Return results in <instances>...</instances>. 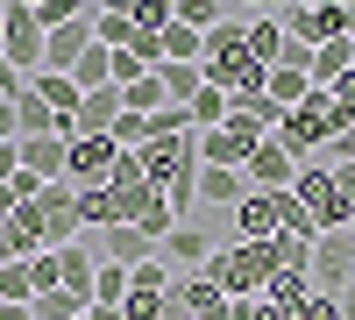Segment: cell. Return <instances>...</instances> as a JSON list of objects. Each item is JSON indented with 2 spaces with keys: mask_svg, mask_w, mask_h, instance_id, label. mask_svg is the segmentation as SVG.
<instances>
[{
  "mask_svg": "<svg viewBox=\"0 0 355 320\" xmlns=\"http://www.w3.org/2000/svg\"><path fill=\"white\" fill-rule=\"evenodd\" d=\"M270 271H277L270 242H220V249H214V264H206V278H214L227 299H256L263 285H270Z\"/></svg>",
  "mask_w": 355,
  "mask_h": 320,
  "instance_id": "6da1fadb",
  "label": "cell"
},
{
  "mask_svg": "<svg viewBox=\"0 0 355 320\" xmlns=\"http://www.w3.org/2000/svg\"><path fill=\"white\" fill-rule=\"evenodd\" d=\"M291 192H299V207L320 221V235H327V228H348V199H341V185H334V164H327V157H320V164H299Z\"/></svg>",
  "mask_w": 355,
  "mask_h": 320,
  "instance_id": "7a4b0ae2",
  "label": "cell"
},
{
  "mask_svg": "<svg viewBox=\"0 0 355 320\" xmlns=\"http://www.w3.org/2000/svg\"><path fill=\"white\" fill-rule=\"evenodd\" d=\"M256 142H263V128L249 121L242 107H227V121L199 135V164H227V171H242V164L256 157Z\"/></svg>",
  "mask_w": 355,
  "mask_h": 320,
  "instance_id": "3957f363",
  "label": "cell"
},
{
  "mask_svg": "<svg viewBox=\"0 0 355 320\" xmlns=\"http://www.w3.org/2000/svg\"><path fill=\"white\" fill-rule=\"evenodd\" d=\"M36 207H43V249H64L85 235V214H78V185L71 178H50L36 192Z\"/></svg>",
  "mask_w": 355,
  "mask_h": 320,
  "instance_id": "277c9868",
  "label": "cell"
},
{
  "mask_svg": "<svg viewBox=\"0 0 355 320\" xmlns=\"http://www.w3.org/2000/svg\"><path fill=\"white\" fill-rule=\"evenodd\" d=\"M355 278V228H327V235L313 242V292H334Z\"/></svg>",
  "mask_w": 355,
  "mask_h": 320,
  "instance_id": "5b68a950",
  "label": "cell"
},
{
  "mask_svg": "<svg viewBox=\"0 0 355 320\" xmlns=\"http://www.w3.org/2000/svg\"><path fill=\"white\" fill-rule=\"evenodd\" d=\"M277 235H284V192H242L234 242H277Z\"/></svg>",
  "mask_w": 355,
  "mask_h": 320,
  "instance_id": "8992f818",
  "label": "cell"
},
{
  "mask_svg": "<svg viewBox=\"0 0 355 320\" xmlns=\"http://www.w3.org/2000/svg\"><path fill=\"white\" fill-rule=\"evenodd\" d=\"M214 249H220V242H214V235H206V228H199V221H178V228H171V235L157 242V256H164V264H171L178 278H192V271H206V264H214Z\"/></svg>",
  "mask_w": 355,
  "mask_h": 320,
  "instance_id": "52a82bcc",
  "label": "cell"
},
{
  "mask_svg": "<svg viewBox=\"0 0 355 320\" xmlns=\"http://www.w3.org/2000/svg\"><path fill=\"white\" fill-rule=\"evenodd\" d=\"M114 164H121V142H114V135H71V171H64V178L71 185H107Z\"/></svg>",
  "mask_w": 355,
  "mask_h": 320,
  "instance_id": "ba28073f",
  "label": "cell"
},
{
  "mask_svg": "<svg viewBox=\"0 0 355 320\" xmlns=\"http://www.w3.org/2000/svg\"><path fill=\"white\" fill-rule=\"evenodd\" d=\"M242 178H249V192H284L291 178H299V157H291L277 135H263V142H256V157L242 164Z\"/></svg>",
  "mask_w": 355,
  "mask_h": 320,
  "instance_id": "9c48e42d",
  "label": "cell"
},
{
  "mask_svg": "<svg viewBox=\"0 0 355 320\" xmlns=\"http://www.w3.org/2000/svg\"><path fill=\"white\" fill-rule=\"evenodd\" d=\"M171 299H178V320H234V299H227L206 271L178 278V292H171Z\"/></svg>",
  "mask_w": 355,
  "mask_h": 320,
  "instance_id": "30bf717a",
  "label": "cell"
},
{
  "mask_svg": "<svg viewBox=\"0 0 355 320\" xmlns=\"http://www.w3.org/2000/svg\"><path fill=\"white\" fill-rule=\"evenodd\" d=\"M93 249H100V264H128V271L157 256V242L142 235L135 221H114V228H100V235H93Z\"/></svg>",
  "mask_w": 355,
  "mask_h": 320,
  "instance_id": "8fae6325",
  "label": "cell"
},
{
  "mask_svg": "<svg viewBox=\"0 0 355 320\" xmlns=\"http://www.w3.org/2000/svg\"><path fill=\"white\" fill-rule=\"evenodd\" d=\"M128 114V100H121V85H100V93H85L78 100V121H71V135H114V121Z\"/></svg>",
  "mask_w": 355,
  "mask_h": 320,
  "instance_id": "7c38bea8",
  "label": "cell"
},
{
  "mask_svg": "<svg viewBox=\"0 0 355 320\" xmlns=\"http://www.w3.org/2000/svg\"><path fill=\"white\" fill-rule=\"evenodd\" d=\"M21 171H36V178H64L71 171V142L64 135H21Z\"/></svg>",
  "mask_w": 355,
  "mask_h": 320,
  "instance_id": "4fadbf2b",
  "label": "cell"
},
{
  "mask_svg": "<svg viewBox=\"0 0 355 320\" xmlns=\"http://www.w3.org/2000/svg\"><path fill=\"white\" fill-rule=\"evenodd\" d=\"M85 50H93V15L71 22V28H57V36H43V71H71Z\"/></svg>",
  "mask_w": 355,
  "mask_h": 320,
  "instance_id": "5bb4252c",
  "label": "cell"
},
{
  "mask_svg": "<svg viewBox=\"0 0 355 320\" xmlns=\"http://www.w3.org/2000/svg\"><path fill=\"white\" fill-rule=\"evenodd\" d=\"M242 192H249V178H242V171H227V164H199V199H206V207H242Z\"/></svg>",
  "mask_w": 355,
  "mask_h": 320,
  "instance_id": "9a60e30c",
  "label": "cell"
},
{
  "mask_svg": "<svg viewBox=\"0 0 355 320\" xmlns=\"http://www.w3.org/2000/svg\"><path fill=\"white\" fill-rule=\"evenodd\" d=\"M249 57L256 65H277L284 57V15H249Z\"/></svg>",
  "mask_w": 355,
  "mask_h": 320,
  "instance_id": "2e32d148",
  "label": "cell"
},
{
  "mask_svg": "<svg viewBox=\"0 0 355 320\" xmlns=\"http://www.w3.org/2000/svg\"><path fill=\"white\" fill-rule=\"evenodd\" d=\"M263 93H270V100H277V107L291 114V107H299V100L313 93V71H299V65H270V78H263Z\"/></svg>",
  "mask_w": 355,
  "mask_h": 320,
  "instance_id": "e0dca14e",
  "label": "cell"
},
{
  "mask_svg": "<svg viewBox=\"0 0 355 320\" xmlns=\"http://www.w3.org/2000/svg\"><path fill=\"white\" fill-rule=\"evenodd\" d=\"M15 128H21V135H57V128H64V114H57L43 93H21V100H15Z\"/></svg>",
  "mask_w": 355,
  "mask_h": 320,
  "instance_id": "ac0fdd59",
  "label": "cell"
},
{
  "mask_svg": "<svg viewBox=\"0 0 355 320\" xmlns=\"http://www.w3.org/2000/svg\"><path fill=\"white\" fill-rule=\"evenodd\" d=\"M135 228H142V235H150V242H164L171 235V228H178V207H171V192H142V207H135Z\"/></svg>",
  "mask_w": 355,
  "mask_h": 320,
  "instance_id": "d6986e66",
  "label": "cell"
},
{
  "mask_svg": "<svg viewBox=\"0 0 355 320\" xmlns=\"http://www.w3.org/2000/svg\"><path fill=\"white\" fill-rule=\"evenodd\" d=\"M341 71H355V36H334L313 50V85H334Z\"/></svg>",
  "mask_w": 355,
  "mask_h": 320,
  "instance_id": "ffe728a7",
  "label": "cell"
},
{
  "mask_svg": "<svg viewBox=\"0 0 355 320\" xmlns=\"http://www.w3.org/2000/svg\"><path fill=\"white\" fill-rule=\"evenodd\" d=\"M306 292H313V271H270V285H263L256 299H270V306H291V313H299Z\"/></svg>",
  "mask_w": 355,
  "mask_h": 320,
  "instance_id": "44dd1931",
  "label": "cell"
},
{
  "mask_svg": "<svg viewBox=\"0 0 355 320\" xmlns=\"http://www.w3.org/2000/svg\"><path fill=\"white\" fill-rule=\"evenodd\" d=\"M157 78H164V100L192 107V100H199V85H206V65H157Z\"/></svg>",
  "mask_w": 355,
  "mask_h": 320,
  "instance_id": "7402d4cb",
  "label": "cell"
},
{
  "mask_svg": "<svg viewBox=\"0 0 355 320\" xmlns=\"http://www.w3.org/2000/svg\"><path fill=\"white\" fill-rule=\"evenodd\" d=\"M164 65H206V36L185 28V22H171L164 28Z\"/></svg>",
  "mask_w": 355,
  "mask_h": 320,
  "instance_id": "603a6c76",
  "label": "cell"
},
{
  "mask_svg": "<svg viewBox=\"0 0 355 320\" xmlns=\"http://www.w3.org/2000/svg\"><path fill=\"white\" fill-rule=\"evenodd\" d=\"M71 78H78V93H100V85H114V50H107V43H93V50L71 65Z\"/></svg>",
  "mask_w": 355,
  "mask_h": 320,
  "instance_id": "cb8c5ba5",
  "label": "cell"
},
{
  "mask_svg": "<svg viewBox=\"0 0 355 320\" xmlns=\"http://www.w3.org/2000/svg\"><path fill=\"white\" fill-rule=\"evenodd\" d=\"M93 43L128 50V43H135V15H121V8H93Z\"/></svg>",
  "mask_w": 355,
  "mask_h": 320,
  "instance_id": "d4e9b609",
  "label": "cell"
},
{
  "mask_svg": "<svg viewBox=\"0 0 355 320\" xmlns=\"http://www.w3.org/2000/svg\"><path fill=\"white\" fill-rule=\"evenodd\" d=\"M0 299H15V306H28V299H36V278H28V256H0Z\"/></svg>",
  "mask_w": 355,
  "mask_h": 320,
  "instance_id": "484cf974",
  "label": "cell"
},
{
  "mask_svg": "<svg viewBox=\"0 0 355 320\" xmlns=\"http://www.w3.org/2000/svg\"><path fill=\"white\" fill-rule=\"evenodd\" d=\"M227 107H234V100L220 93V85H199V100H192L185 114H192V128L206 135V128H220V121H227Z\"/></svg>",
  "mask_w": 355,
  "mask_h": 320,
  "instance_id": "4316f807",
  "label": "cell"
},
{
  "mask_svg": "<svg viewBox=\"0 0 355 320\" xmlns=\"http://www.w3.org/2000/svg\"><path fill=\"white\" fill-rule=\"evenodd\" d=\"M121 100H128V114H157V107H164V78H157V71L128 78V85H121Z\"/></svg>",
  "mask_w": 355,
  "mask_h": 320,
  "instance_id": "83f0119b",
  "label": "cell"
},
{
  "mask_svg": "<svg viewBox=\"0 0 355 320\" xmlns=\"http://www.w3.org/2000/svg\"><path fill=\"white\" fill-rule=\"evenodd\" d=\"M171 285H178V271L164 264V256H150V264L128 271V292H171Z\"/></svg>",
  "mask_w": 355,
  "mask_h": 320,
  "instance_id": "f1b7e54d",
  "label": "cell"
},
{
  "mask_svg": "<svg viewBox=\"0 0 355 320\" xmlns=\"http://www.w3.org/2000/svg\"><path fill=\"white\" fill-rule=\"evenodd\" d=\"M128 299V264H100L93 278V306H121Z\"/></svg>",
  "mask_w": 355,
  "mask_h": 320,
  "instance_id": "f546056e",
  "label": "cell"
},
{
  "mask_svg": "<svg viewBox=\"0 0 355 320\" xmlns=\"http://www.w3.org/2000/svg\"><path fill=\"white\" fill-rule=\"evenodd\" d=\"M28 306H36V320H78V313H85V306L64 292V285H57V292H36Z\"/></svg>",
  "mask_w": 355,
  "mask_h": 320,
  "instance_id": "4dcf8cb0",
  "label": "cell"
},
{
  "mask_svg": "<svg viewBox=\"0 0 355 320\" xmlns=\"http://www.w3.org/2000/svg\"><path fill=\"white\" fill-rule=\"evenodd\" d=\"M291 320H341V299L334 292H306V306L291 313Z\"/></svg>",
  "mask_w": 355,
  "mask_h": 320,
  "instance_id": "1f68e13d",
  "label": "cell"
},
{
  "mask_svg": "<svg viewBox=\"0 0 355 320\" xmlns=\"http://www.w3.org/2000/svg\"><path fill=\"white\" fill-rule=\"evenodd\" d=\"M327 164H355V114L341 121V135L327 142Z\"/></svg>",
  "mask_w": 355,
  "mask_h": 320,
  "instance_id": "d6a6232c",
  "label": "cell"
},
{
  "mask_svg": "<svg viewBox=\"0 0 355 320\" xmlns=\"http://www.w3.org/2000/svg\"><path fill=\"white\" fill-rule=\"evenodd\" d=\"M327 93H334V107H341V114H355V71H341Z\"/></svg>",
  "mask_w": 355,
  "mask_h": 320,
  "instance_id": "836d02e7",
  "label": "cell"
},
{
  "mask_svg": "<svg viewBox=\"0 0 355 320\" xmlns=\"http://www.w3.org/2000/svg\"><path fill=\"white\" fill-rule=\"evenodd\" d=\"M15 171H21V142H0V185H8Z\"/></svg>",
  "mask_w": 355,
  "mask_h": 320,
  "instance_id": "e575fe53",
  "label": "cell"
},
{
  "mask_svg": "<svg viewBox=\"0 0 355 320\" xmlns=\"http://www.w3.org/2000/svg\"><path fill=\"white\" fill-rule=\"evenodd\" d=\"M234 8H242V15H284L291 0H234Z\"/></svg>",
  "mask_w": 355,
  "mask_h": 320,
  "instance_id": "d590c367",
  "label": "cell"
},
{
  "mask_svg": "<svg viewBox=\"0 0 355 320\" xmlns=\"http://www.w3.org/2000/svg\"><path fill=\"white\" fill-rule=\"evenodd\" d=\"M0 142H21V128H15V100H0Z\"/></svg>",
  "mask_w": 355,
  "mask_h": 320,
  "instance_id": "8d00e7d4",
  "label": "cell"
},
{
  "mask_svg": "<svg viewBox=\"0 0 355 320\" xmlns=\"http://www.w3.org/2000/svg\"><path fill=\"white\" fill-rule=\"evenodd\" d=\"M334 185H341V199L355 207V164H334Z\"/></svg>",
  "mask_w": 355,
  "mask_h": 320,
  "instance_id": "74e56055",
  "label": "cell"
},
{
  "mask_svg": "<svg viewBox=\"0 0 355 320\" xmlns=\"http://www.w3.org/2000/svg\"><path fill=\"white\" fill-rule=\"evenodd\" d=\"M0 320H36V306H15V299H0Z\"/></svg>",
  "mask_w": 355,
  "mask_h": 320,
  "instance_id": "f35d334b",
  "label": "cell"
},
{
  "mask_svg": "<svg viewBox=\"0 0 355 320\" xmlns=\"http://www.w3.org/2000/svg\"><path fill=\"white\" fill-rule=\"evenodd\" d=\"M85 313H93V320H128L121 306H85Z\"/></svg>",
  "mask_w": 355,
  "mask_h": 320,
  "instance_id": "ab89813d",
  "label": "cell"
},
{
  "mask_svg": "<svg viewBox=\"0 0 355 320\" xmlns=\"http://www.w3.org/2000/svg\"><path fill=\"white\" fill-rule=\"evenodd\" d=\"M0 43H8V0H0Z\"/></svg>",
  "mask_w": 355,
  "mask_h": 320,
  "instance_id": "60d3db41",
  "label": "cell"
},
{
  "mask_svg": "<svg viewBox=\"0 0 355 320\" xmlns=\"http://www.w3.org/2000/svg\"><path fill=\"white\" fill-rule=\"evenodd\" d=\"M299 8H320V0H299Z\"/></svg>",
  "mask_w": 355,
  "mask_h": 320,
  "instance_id": "b9f144b4",
  "label": "cell"
},
{
  "mask_svg": "<svg viewBox=\"0 0 355 320\" xmlns=\"http://www.w3.org/2000/svg\"><path fill=\"white\" fill-rule=\"evenodd\" d=\"M341 8H348V15H355V0H341Z\"/></svg>",
  "mask_w": 355,
  "mask_h": 320,
  "instance_id": "7bdbcfd3",
  "label": "cell"
},
{
  "mask_svg": "<svg viewBox=\"0 0 355 320\" xmlns=\"http://www.w3.org/2000/svg\"><path fill=\"white\" fill-rule=\"evenodd\" d=\"M348 228H355V207H348Z\"/></svg>",
  "mask_w": 355,
  "mask_h": 320,
  "instance_id": "ee69618b",
  "label": "cell"
},
{
  "mask_svg": "<svg viewBox=\"0 0 355 320\" xmlns=\"http://www.w3.org/2000/svg\"><path fill=\"white\" fill-rule=\"evenodd\" d=\"M85 8H100V0H85Z\"/></svg>",
  "mask_w": 355,
  "mask_h": 320,
  "instance_id": "f6af8a7d",
  "label": "cell"
},
{
  "mask_svg": "<svg viewBox=\"0 0 355 320\" xmlns=\"http://www.w3.org/2000/svg\"><path fill=\"white\" fill-rule=\"evenodd\" d=\"M0 235H8V221H0Z\"/></svg>",
  "mask_w": 355,
  "mask_h": 320,
  "instance_id": "bcb514c9",
  "label": "cell"
},
{
  "mask_svg": "<svg viewBox=\"0 0 355 320\" xmlns=\"http://www.w3.org/2000/svg\"><path fill=\"white\" fill-rule=\"evenodd\" d=\"M28 8H43V0H28Z\"/></svg>",
  "mask_w": 355,
  "mask_h": 320,
  "instance_id": "7dc6e473",
  "label": "cell"
},
{
  "mask_svg": "<svg viewBox=\"0 0 355 320\" xmlns=\"http://www.w3.org/2000/svg\"><path fill=\"white\" fill-rule=\"evenodd\" d=\"M78 320H93V313H78Z\"/></svg>",
  "mask_w": 355,
  "mask_h": 320,
  "instance_id": "c3c4849f",
  "label": "cell"
}]
</instances>
